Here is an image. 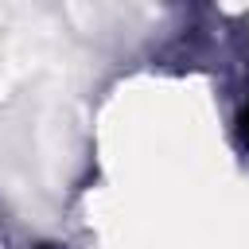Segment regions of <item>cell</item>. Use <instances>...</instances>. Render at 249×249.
I'll use <instances>...</instances> for the list:
<instances>
[{"mask_svg":"<svg viewBox=\"0 0 249 249\" xmlns=\"http://www.w3.org/2000/svg\"><path fill=\"white\" fill-rule=\"evenodd\" d=\"M237 124H241V140H245V148H249V105L241 109V121H237Z\"/></svg>","mask_w":249,"mask_h":249,"instance_id":"cell-1","label":"cell"}]
</instances>
